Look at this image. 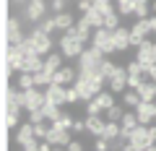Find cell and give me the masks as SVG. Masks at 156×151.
I'll return each mask as SVG.
<instances>
[{
	"label": "cell",
	"mask_w": 156,
	"mask_h": 151,
	"mask_svg": "<svg viewBox=\"0 0 156 151\" xmlns=\"http://www.w3.org/2000/svg\"><path fill=\"white\" fill-rule=\"evenodd\" d=\"M62 57H65L62 52H60V55H47V60H44V68H47L50 73H55L57 68H62Z\"/></svg>",
	"instance_id": "obj_30"
},
{
	"label": "cell",
	"mask_w": 156,
	"mask_h": 151,
	"mask_svg": "<svg viewBox=\"0 0 156 151\" xmlns=\"http://www.w3.org/2000/svg\"><path fill=\"white\" fill-rule=\"evenodd\" d=\"M109 143H112V141H107V138H99V141H96V149H99V151H107V149H109Z\"/></svg>",
	"instance_id": "obj_47"
},
{
	"label": "cell",
	"mask_w": 156,
	"mask_h": 151,
	"mask_svg": "<svg viewBox=\"0 0 156 151\" xmlns=\"http://www.w3.org/2000/svg\"><path fill=\"white\" fill-rule=\"evenodd\" d=\"M138 94H140V99H146V102H154V96H156V84L151 81V84H140V89H138Z\"/></svg>",
	"instance_id": "obj_28"
},
{
	"label": "cell",
	"mask_w": 156,
	"mask_h": 151,
	"mask_svg": "<svg viewBox=\"0 0 156 151\" xmlns=\"http://www.w3.org/2000/svg\"><path fill=\"white\" fill-rule=\"evenodd\" d=\"M104 115H107V120H117V123H120V120H122V115H125V112H122V107H117V104H112L109 110L104 112Z\"/></svg>",
	"instance_id": "obj_35"
},
{
	"label": "cell",
	"mask_w": 156,
	"mask_h": 151,
	"mask_svg": "<svg viewBox=\"0 0 156 151\" xmlns=\"http://www.w3.org/2000/svg\"><path fill=\"white\" fill-rule=\"evenodd\" d=\"M112 34H115V47H117V52H125V50L130 47V29L117 26V29H112Z\"/></svg>",
	"instance_id": "obj_21"
},
{
	"label": "cell",
	"mask_w": 156,
	"mask_h": 151,
	"mask_svg": "<svg viewBox=\"0 0 156 151\" xmlns=\"http://www.w3.org/2000/svg\"><path fill=\"white\" fill-rule=\"evenodd\" d=\"M104 125H107V117H99V115H86V133H91V135L99 138L101 130H104Z\"/></svg>",
	"instance_id": "obj_19"
},
{
	"label": "cell",
	"mask_w": 156,
	"mask_h": 151,
	"mask_svg": "<svg viewBox=\"0 0 156 151\" xmlns=\"http://www.w3.org/2000/svg\"><path fill=\"white\" fill-rule=\"evenodd\" d=\"M76 78H78V73H76V68H70V65H62V68H57V70L52 73V84H62V86L76 84Z\"/></svg>",
	"instance_id": "obj_11"
},
{
	"label": "cell",
	"mask_w": 156,
	"mask_h": 151,
	"mask_svg": "<svg viewBox=\"0 0 156 151\" xmlns=\"http://www.w3.org/2000/svg\"><path fill=\"white\" fill-rule=\"evenodd\" d=\"M135 3H148V0H135Z\"/></svg>",
	"instance_id": "obj_53"
},
{
	"label": "cell",
	"mask_w": 156,
	"mask_h": 151,
	"mask_svg": "<svg viewBox=\"0 0 156 151\" xmlns=\"http://www.w3.org/2000/svg\"><path fill=\"white\" fill-rule=\"evenodd\" d=\"M31 138H37V133H34V123L29 120L26 125H21V128H18V133H16V141L23 146L26 141H31Z\"/></svg>",
	"instance_id": "obj_24"
},
{
	"label": "cell",
	"mask_w": 156,
	"mask_h": 151,
	"mask_svg": "<svg viewBox=\"0 0 156 151\" xmlns=\"http://www.w3.org/2000/svg\"><path fill=\"white\" fill-rule=\"evenodd\" d=\"M39 29H42V31H47V34H52L55 31V16H50V18H42V21H39Z\"/></svg>",
	"instance_id": "obj_37"
},
{
	"label": "cell",
	"mask_w": 156,
	"mask_h": 151,
	"mask_svg": "<svg viewBox=\"0 0 156 151\" xmlns=\"http://www.w3.org/2000/svg\"><path fill=\"white\" fill-rule=\"evenodd\" d=\"M73 23H76V21H73V16H70V13H65V11L55 13V26L60 29V31H68V29H70Z\"/></svg>",
	"instance_id": "obj_25"
},
{
	"label": "cell",
	"mask_w": 156,
	"mask_h": 151,
	"mask_svg": "<svg viewBox=\"0 0 156 151\" xmlns=\"http://www.w3.org/2000/svg\"><path fill=\"white\" fill-rule=\"evenodd\" d=\"M94 99H96V104L101 107V112H107L112 104H115V91H112V89H109V91H104V89H101L99 94L94 96Z\"/></svg>",
	"instance_id": "obj_23"
},
{
	"label": "cell",
	"mask_w": 156,
	"mask_h": 151,
	"mask_svg": "<svg viewBox=\"0 0 156 151\" xmlns=\"http://www.w3.org/2000/svg\"><path fill=\"white\" fill-rule=\"evenodd\" d=\"M65 5H68V0H50V11H52V13L65 11Z\"/></svg>",
	"instance_id": "obj_42"
},
{
	"label": "cell",
	"mask_w": 156,
	"mask_h": 151,
	"mask_svg": "<svg viewBox=\"0 0 156 151\" xmlns=\"http://www.w3.org/2000/svg\"><path fill=\"white\" fill-rule=\"evenodd\" d=\"M91 45L99 47L104 55H112V52H117V47H115V34H112V29H107V26L94 29V34H91Z\"/></svg>",
	"instance_id": "obj_3"
},
{
	"label": "cell",
	"mask_w": 156,
	"mask_h": 151,
	"mask_svg": "<svg viewBox=\"0 0 156 151\" xmlns=\"http://www.w3.org/2000/svg\"><path fill=\"white\" fill-rule=\"evenodd\" d=\"M18 110H21V104L16 102V96L8 94L5 96V125L8 128H16L18 125Z\"/></svg>",
	"instance_id": "obj_12"
},
{
	"label": "cell",
	"mask_w": 156,
	"mask_h": 151,
	"mask_svg": "<svg viewBox=\"0 0 156 151\" xmlns=\"http://www.w3.org/2000/svg\"><path fill=\"white\" fill-rule=\"evenodd\" d=\"M23 149H26V151H37V149H39V143H37V138H31V141H26V143H23Z\"/></svg>",
	"instance_id": "obj_48"
},
{
	"label": "cell",
	"mask_w": 156,
	"mask_h": 151,
	"mask_svg": "<svg viewBox=\"0 0 156 151\" xmlns=\"http://www.w3.org/2000/svg\"><path fill=\"white\" fill-rule=\"evenodd\" d=\"M34 78H37V86H50L52 84V73L47 70V68H42V70L34 73Z\"/></svg>",
	"instance_id": "obj_32"
},
{
	"label": "cell",
	"mask_w": 156,
	"mask_h": 151,
	"mask_svg": "<svg viewBox=\"0 0 156 151\" xmlns=\"http://www.w3.org/2000/svg\"><path fill=\"white\" fill-rule=\"evenodd\" d=\"M107 84H109V89L115 91V94H122V91L128 89V68H117L115 76H112Z\"/></svg>",
	"instance_id": "obj_13"
},
{
	"label": "cell",
	"mask_w": 156,
	"mask_h": 151,
	"mask_svg": "<svg viewBox=\"0 0 156 151\" xmlns=\"http://www.w3.org/2000/svg\"><path fill=\"white\" fill-rule=\"evenodd\" d=\"M94 5L99 8V11H115V5H112V0H94Z\"/></svg>",
	"instance_id": "obj_44"
},
{
	"label": "cell",
	"mask_w": 156,
	"mask_h": 151,
	"mask_svg": "<svg viewBox=\"0 0 156 151\" xmlns=\"http://www.w3.org/2000/svg\"><path fill=\"white\" fill-rule=\"evenodd\" d=\"M65 149H68V151H81L83 146H81V141H70V143H68Z\"/></svg>",
	"instance_id": "obj_49"
},
{
	"label": "cell",
	"mask_w": 156,
	"mask_h": 151,
	"mask_svg": "<svg viewBox=\"0 0 156 151\" xmlns=\"http://www.w3.org/2000/svg\"><path fill=\"white\" fill-rule=\"evenodd\" d=\"M148 11H151L148 3H138V5H135V13H133V16H135V18H148Z\"/></svg>",
	"instance_id": "obj_41"
},
{
	"label": "cell",
	"mask_w": 156,
	"mask_h": 151,
	"mask_svg": "<svg viewBox=\"0 0 156 151\" xmlns=\"http://www.w3.org/2000/svg\"><path fill=\"white\" fill-rule=\"evenodd\" d=\"M151 13H156V0H154V3H151Z\"/></svg>",
	"instance_id": "obj_52"
},
{
	"label": "cell",
	"mask_w": 156,
	"mask_h": 151,
	"mask_svg": "<svg viewBox=\"0 0 156 151\" xmlns=\"http://www.w3.org/2000/svg\"><path fill=\"white\" fill-rule=\"evenodd\" d=\"M135 112H138V120L143 125H148L151 120H156V104H154V102H146L143 99L138 107H135Z\"/></svg>",
	"instance_id": "obj_16"
},
{
	"label": "cell",
	"mask_w": 156,
	"mask_h": 151,
	"mask_svg": "<svg viewBox=\"0 0 156 151\" xmlns=\"http://www.w3.org/2000/svg\"><path fill=\"white\" fill-rule=\"evenodd\" d=\"M50 128H52V125H47V123H34V133H37V138H47V135H50Z\"/></svg>",
	"instance_id": "obj_36"
},
{
	"label": "cell",
	"mask_w": 156,
	"mask_h": 151,
	"mask_svg": "<svg viewBox=\"0 0 156 151\" xmlns=\"http://www.w3.org/2000/svg\"><path fill=\"white\" fill-rule=\"evenodd\" d=\"M104 84H107V78L99 70H78L76 89L81 91V102H91L101 89H104Z\"/></svg>",
	"instance_id": "obj_1"
},
{
	"label": "cell",
	"mask_w": 156,
	"mask_h": 151,
	"mask_svg": "<svg viewBox=\"0 0 156 151\" xmlns=\"http://www.w3.org/2000/svg\"><path fill=\"white\" fill-rule=\"evenodd\" d=\"M86 115H101V107L96 104V99L86 102Z\"/></svg>",
	"instance_id": "obj_43"
},
{
	"label": "cell",
	"mask_w": 156,
	"mask_h": 151,
	"mask_svg": "<svg viewBox=\"0 0 156 151\" xmlns=\"http://www.w3.org/2000/svg\"><path fill=\"white\" fill-rule=\"evenodd\" d=\"M154 31V26H151V18H138L135 21V26L130 29V45L138 47L140 42H146V37Z\"/></svg>",
	"instance_id": "obj_8"
},
{
	"label": "cell",
	"mask_w": 156,
	"mask_h": 151,
	"mask_svg": "<svg viewBox=\"0 0 156 151\" xmlns=\"http://www.w3.org/2000/svg\"><path fill=\"white\" fill-rule=\"evenodd\" d=\"M120 125H122V133H120V135L130 138V133H133V130L140 125V120H138V112H125V115H122V120H120Z\"/></svg>",
	"instance_id": "obj_18"
},
{
	"label": "cell",
	"mask_w": 156,
	"mask_h": 151,
	"mask_svg": "<svg viewBox=\"0 0 156 151\" xmlns=\"http://www.w3.org/2000/svg\"><path fill=\"white\" fill-rule=\"evenodd\" d=\"M29 52L26 45H13L11 52H8V65L16 68V70H21V63H23V55Z\"/></svg>",
	"instance_id": "obj_17"
},
{
	"label": "cell",
	"mask_w": 156,
	"mask_h": 151,
	"mask_svg": "<svg viewBox=\"0 0 156 151\" xmlns=\"http://www.w3.org/2000/svg\"><path fill=\"white\" fill-rule=\"evenodd\" d=\"M122 102H125L128 107H133V110H135V107H138V104H140L143 99H140L138 89H130V91H125V94H122Z\"/></svg>",
	"instance_id": "obj_29"
},
{
	"label": "cell",
	"mask_w": 156,
	"mask_h": 151,
	"mask_svg": "<svg viewBox=\"0 0 156 151\" xmlns=\"http://www.w3.org/2000/svg\"><path fill=\"white\" fill-rule=\"evenodd\" d=\"M29 120H31V123H44L47 115H44V110L39 107V110H31V112H29Z\"/></svg>",
	"instance_id": "obj_40"
},
{
	"label": "cell",
	"mask_w": 156,
	"mask_h": 151,
	"mask_svg": "<svg viewBox=\"0 0 156 151\" xmlns=\"http://www.w3.org/2000/svg\"><path fill=\"white\" fill-rule=\"evenodd\" d=\"M13 3H23V0H13Z\"/></svg>",
	"instance_id": "obj_54"
},
{
	"label": "cell",
	"mask_w": 156,
	"mask_h": 151,
	"mask_svg": "<svg viewBox=\"0 0 156 151\" xmlns=\"http://www.w3.org/2000/svg\"><path fill=\"white\" fill-rule=\"evenodd\" d=\"M91 8H94V3H91V0H78V11H81V13H89Z\"/></svg>",
	"instance_id": "obj_45"
},
{
	"label": "cell",
	"mask_w": 156,
	"mask_h": 151,
	"mask_svg": "<svg viewBox=\"0 0 156 151\" xmlns=\"http://www.w3.org/2000/svg\"><path fill=\"white\" fill-rule=\"evenodd\" d=\"M151 26H154V31H156V13H154V18H151Z\"/></svg>",
	"instance_id": "obj_51"
},
{
	"label": "cell",
	"mask_w": 156,
	"mask_h": 151,
	"mask_svg": "<svg viewBox=\"0 0 156 151\" xmlns=\"http://www.w3.org/2000/svg\"><path fill=\"white\" fill-rule=\"evenodd\" d=\"M73 123H76V120H73V115H68V112H62L60 117L55 120V125H60V128H68V130H73Z\"/></svg>",
	"instance_id": "obj_34"
},
{
	"label": "cell",
	"mask_w": 156,
	"mask_h": 151,
	"mask_svg": "<svg viewBox=\"0 0 156 151\" xmlns=\"http://www.w3.org/2000/svg\"><path fill=\"white\" fill-rule=\"evenodd\" d=\"M23 45H26L29 50L39 52V55H50L52 52V39H50V34L42 31V29H34L26 39H23Z\"/></svg>",
	"instance_id": "obj_2"
},
{
	"label": "cell",
	"mask_w": 156,
	"mask_h": 151,
	"mask_svg": "<svg viewBox=\"0 0 156 151\" xmlns=\"http://www.w3.org/2000/svg\"><path fill=\"white\" fill-rule=\"evenodd\" d=\"M104 26H107V29H117V26H120V13L107 11V13H104Z\"/></svg>",
	"instance_id": "obj_33"
},
{
	"label": "cell",
	"mask_w": 156,
	"mask_h": 151,
	"mask_svg": "<svg viewBox=\"0 0 156 151\" xmlns=\"http://www.w3.org/2000/svg\"><path fill=\"white\" fill-rule=\"evenodd\" d=\"M151 151V149H156V143L151 141V133H148V125H143L140 123L138 128L130 133V151Z\"/></svg>",
	"instance_id": "obj_4"
},
{
	"label": "cell",
	"mask_w": 156,
	"mask_h": 151,
	"mask_svg": "<svg viewBox=\"0 0 156 151\" xmlns=\"http://www.w3.org/2000/svg\"><path fill=\"white\" fill-rule=\"evenodd\" d=\"M65 96H68V104H76V102H81V91L76 89V84H73L70 89L65 91Z\"/></svg>",
	"instance_id": "obj_39"
},
{
	"label": "cell",
	"mask_w": 156,
	"mask_h": 151,
	"mask_svg": "<svg viewBox=\"0 0 156 151\" xmlns=\"http://www.w3.org/2000/svg\"><path fill=\"white\" fill-rule=\"evenodd\" d=\"M135 5H138L135 0H117V13H120V16H133Z\"/></svg>",
	"instance_id": "obj_27"
},
{
	"label": "cell",
	"mask_w": 156,
	"mask_h": 151,
	"mask_svg": "<svg viewBox=\"0 0 156 151\" xmlns=\"http://www.w3.org/2000/svg\"><path fill=\"white\" fill-rule=\"evenodd\" d=\"M83 45H86V42H81L78 37H73V34H68V31L60 37V52H62L65 57H73V60H78V57H81Z\"/></svg>",
	"instance_id": "obj_6"
},
{
	"label": "cell",
	"mask_w": 156,
	"mask_h": 151,
	"mask_svg": "<svg viewBox=\"0 0 156 151\" xmlns=\"http://www.w3.org/2000/svg\"><path fill=\"white\" fill-rule=\"evenodd\" d=\"M148 133H151V141L156 143V125H154V128H148Z\"/></svg>",
	"instance_id": "obj_50"
},
{
	"label": "cell",
	"mask_w": 156,
	"mask_h": 151,
	"mask_svg": "<svg viewBox=\"0 0 156 151\" xmlns=\"http://www.w3.org/2000/svg\"><path fill=\"white\" fill-rule=\"evenodd\" d=\"M44 13H47V3H44V0H31V3L26 5V18H29V21H34V23L42 21Z\"/></svg>",
	"instance_id": "obj_15"
},
{
	"label": "cell",
	"mask_w": 156,
	"mask_h": 151,
	"mask_svg": "<svg viewBox=\"0 0 156 151\" xmlns=\"http://www.w3.org/2000/svg\"><path fill=\"white\" fill-rule=\"evenodd\" d=\"M86 130V120H76L73 123V133H83Z\"/></svg>",
	"instance_id": "obj_46"
},
{
	"label": "cell",
	"mask_w": 156,
	"mask_h": 151,
	"mask_svg": "<svg viewBox=\"0 0 156 151\" xmlns=\"http://www.w3.org/2000/svg\"><path fill=\"white\" fill-rule=\"evenodd\" d=\"M140 84H143V73H135V76L128 73V89H140Z\"/></svg>",
	"instance_id": "obj_38"
},
{
	"label": "cell",
	"mask_w": 156,
	"mask_h": 151,
	"mask_svg": "<svg viewBox=\"0 0 156 151\" xmlns=\"http://www.w3.org/2000/svg\"><path fill=\"white\" fill-rule=\"evenodd\" d=\"M83 16L86 18H89V21H91V26H94V29H99V26H104V11H99V8H91V11L89 13H83Z\"/></svg>",
	"instance_id": "obj_26"
},
{
	"label": "cell",
	"mask_w": 156,
	"mask_h": 151,
	"mask_svg": "<svg viewBox=\"0 0 156 151\" xmlns=\"http://www.w3.org/2000/svg\"><path fill=\"white\" fill-rule=\"evenodd\" d=\"M115 70H117V65H115V63H112V60H107V57H104V60H101V65H99V73H101V76H104L107 81H109L112 76H115Z\"/></svg>",
	"instance_id": "obj_31"
},
{
	"label": "cell",
	"mask_w": 156,
	"mask_h": 151,
	"mask_svg": "<svg viewBox=\"0 0 156 151\" xmlns=\"http://www.w3.org/2000/svg\"><path fill=\"white\" fill-rule=\"evenodd\" d=\"M8 42H11V45H23V39H26V37H23L21 34V23H18V18H8Z\"/></svg>",
	"instance_id": "obj_20"
},
{
	"label": "cell",
	"mask_w": 156,
	"mask_h": 151,
	"mask_svg": "<svg viewBox=\"0 0 156 151\" xmlns=\"http://www.w3.org/2000/svg\"><path fill=\"white\" fill-rule=\"evenodd\" d=\"M135 60L140 63V65H143V73L148 70L151 65H156V52H154V42H140L138 45V55H135Z\"/></svg>",
	"instance_id": "obj_9"
},
{
	"label": "cell",
	"mask_w": 156,
	"mask_h": 151,
	"mask_svg": "<svg viewBox=\"0 0 156 151\" xmlns=\"http://www.w3.org/2000/svg\"><path fill=\"white\" fill-rule=\"evenodd\" d=\"M101 60H104V52L91 45V50H83L78 57V70H99Z\"/></svg>",
	"instance_id": "obj_5"
},
{
	"label": "cell",
	"mask_w": 156,
	"mask_h": 151,
	"mask_svg": "<svg viewBox=\"0 0 156 151\" xmlns=\"http://www.w3.org/2000/svg\"><path fill=\"white\" fill-rule=\"evenodd\" d=\"M120 133H122V125L117 123V120H107V125H104V130H101V135H99V138L117 141V138H120Z\"/></svg>",
	"instance_id": "obj_22"
},
{
	"label": "cell",
	"mask_w": 156,
	"mask_h": 151,
	"mask_svg": "<svg viewBox=\"0 0 156 151\" xmlns=\"http://www.w3.org/2000/svg\"><path fill=\"white\" fill-rule=\"evenodd\" d=\"M70 135H73V130H68V128H60V125H55V123H52V128H50V135H47V141H50L52 146H57V149H65V146L70 143Z\"/></svg>",
	"instance_id": "obj_10"
},
{
	"label": "cell",
	"mask_w": 156,
	"mask_h": 151,
	"mask_svg": "<svg viewBox=\"0 0 156 151\" xmlns=\"http://www.w3.org/2000/svg\"><path fill=\"white\" fill-rule=\"evenodd\" d=\"M65 86H62V84H50V86H47V91H44V94H47V102H52V104H68V96H65Z\"/></svg>",
	"instance_id": "obj_14"
},
{
	"label": "cell",
	"mask_w": 156,
	"mask_h": 151,
	"mask_svg": "<svg viewBox=\"0 0 156 151\" xmlns=\"http://www.w3.org/2000/svg\"><path fill=\"white\" fill-rule=\"evenodd\" d=\"M47 104V94L44 91H39L37 86H31V89H23V110H39V107Z\"/></svg>",
	"instance_id": "obj_7"
}]
</instances>
